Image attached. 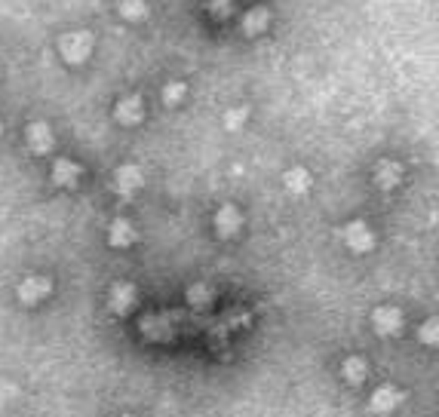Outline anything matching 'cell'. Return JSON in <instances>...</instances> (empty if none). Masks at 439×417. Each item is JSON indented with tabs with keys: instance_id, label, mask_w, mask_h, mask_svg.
<instances>
[{
	"instance_id": "6da1fadb",
	"label": "cell",
	"mask_w": 439,
	"mask_h": 417,
	"mask_svg": "<svg viewBox=\"0 0 439 417\" xmlns=\"http://www.w3.org/2000/svg\"><path fill=\"white\" fill-rule=\"evenodd\" d=\"M372 322H375V329L381 331V335H396V331L403 329V313H399L396 307H378Z\"/></svg>"
},
{
	"instance_id": "7a4b0ae2",
	"label": "cell",
	"mask_w": 439,
	"mask_h": 417,
	"mask_svg": "<svg viewBox=\"0 0 439 417\" xmlns=\"http://www.w3.org/2000/svg\"><path fill=\"white\" fill-rule=\"evenodd\" d=\"M403 402V393L396 390V387H378L375 393H372V409L375 411H394L396 405Z\"/></svg>"
},
{
	"instance_id": "3957f363",
	"label": "cell",
	"mask_w": 439,
	"mask_h": 417,
	"mask_svg": "<svg viewBox=\"0 0 439 417\" xmlns=\"http://www.w3.org/2000/svg\"><path fill=\"white\" fill-rule=\"evenodd\" d=\"M133 301H135L133 285H114V289H111V310L114 313H126L133 307Z\"/></svg>"
},
{
	"instance_id": "277c9868",
	"label": "cell",
	"mask_w": 439,
	"mask_h": 417,
	"mask_svg": "<svg viewBox=\"0 0 439 417\" xmlns=\"http://www.w3.org/2000/svg\"><path fill=\"white\" fill-rule=\"evenodd\" d=\"M18 295H22L25 304H37L40 298L50 295V282H46V280H25L22 289H18Z\"/></svg>"
},
{
	"instance_id": "5b68a950",
	"label": "cell",
	"mask_w": 439,
	"mask_h": 417,
	"mask_svg": "<svg viewBox=\"0 0 439 417\" xmlns=\"http://www.w3.org/2000/svg\"><path fill=\"white\" fill-rule=\"evenodd\" d=\"M366 372L369 368H366V362H362L360 356H350L348 362H344V377H348L350 384H362L366 381Z\"/></svg>"
},
{
	"instance_id": "8992f818",
	"label": "cell",
	"mask_w": 439,
	"mask_h": 417,
	"mask_svg": "<svg viewBox=\"0 0 439 417\" xmlns=\"http://www.w3.org/2000/svg\"><path fill=\"white\" fill-rule=\"evenodd\" d=\"M348 239H350V246L353 249H369L372 246V236H369V230L366 227H362V224H353L350 230H348Z\"/></svg>"
},
{
	"instance_id": "52a82bcc",
	"label": "cell",
	"mask_w": 439,
	"mask_h": 417,
	"mask_svg": "<svg viewBox=\"0 0 439 417\" xmlns=\"http://www.w3.org/2000/svg\"><path fill=\"white\" fill-rule=\"evenodd\" d=\"M111 239H114L117 246L129 243V239H133V234H129V224H123V221H117V224H114V230H111Z\"/></svg>"
},
{
	"instance_id": "ba28073f",
	"label": "cell",
	"mask_w": 439,
	"mask_h": 417,
	"mask_svg": "<svg viewBox=\"0 0 439 417\" xmlns=\"http://www.w3.org/2000/svg\"><path fill=\"white\" fill-rule=\"evenodd\" d=\"M237 224H240V221H237V212H233V209H224V212H221V230H224V234H228V230H237Z\"/></svg>"
},
{
	"instance_id": "9c48e42d",
	"label": "cell",
	"mask_w": 439,
	"mask_h": 417,
	"mask_svg": "<svg viewBox=\"0 0 439 417\" xmlns=\"http://www.w3.org/2000/svg\"><path fill=\"white\" fill-rule=\"evenodd\" d=\"M212 298V292L206 285H197V289H191V304H206Z\"/></svg>"
},
{
	"instance_id": "30bf717a",
	"label": "cell",
	"mask_w": 439,
	"mask_h": 417,
	"mask_svg": "<svg viewBox=\"0 0 439 417\" xmlns=\"http://www.w3.org/2000/svg\"><path fill=\"white\" fill-rule=\"evenodd\" d=\"M421 341H424V344H427V341L436 344V322H427V326L421 329Z\"/></svg>"
},
{
	"instance_id": "8fae6325",
	"label": "cell",
	"mask_w": 439,
	"mask_h": 417,
	"mask_svg": "<svg viewBox=\"0 0 439 417\" xmlns=\"http://www.w3.org/2000/svg\"><path fill=\"white\" fill-rule=\"evenodd\" d=\"M123 417H129V414H123Z\"/></svg>"
}]
</instances>
